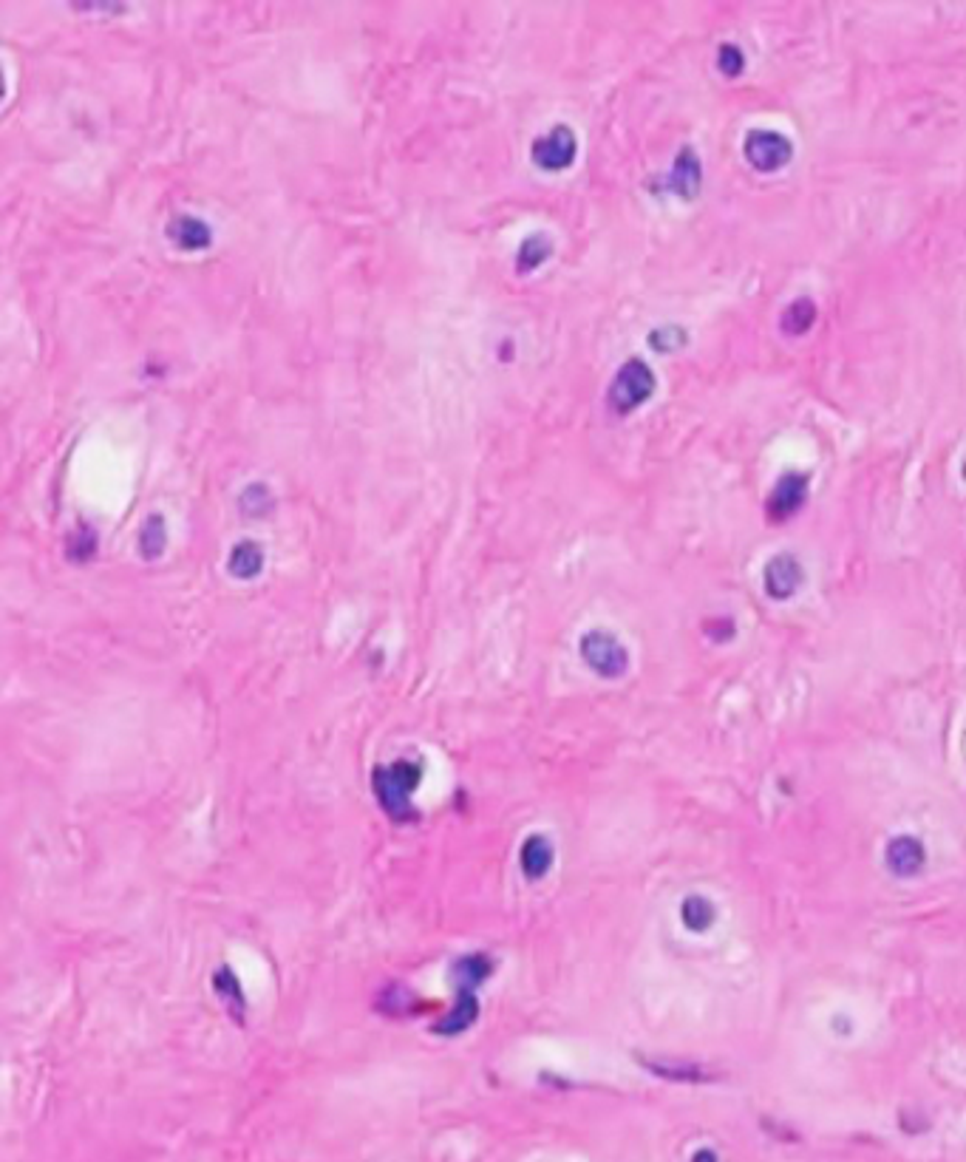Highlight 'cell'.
<instances>
[{"mask_svg": "<svg viewBox=\"0 0 966 1162\" xmlns=\"http://www.w3.org/2000/svg\"><path fill=\"white\" fill-rule=\"evenodd\" d=\"M94 547H97L94 533H91V530H80V533L71 536V542H68V556H71L74 562H85V559L94 556Z\"/></svg>", "mask_w": 966, "mask_h": 1162, "instance_id": "obj_22", "label": "cell"}, {"mask_svg": "<svg viewBox=\"0 0 966 1162\" xmlns=\"http://www.w3.org/2000/svg\"><path fill=\"white\" fill-rule=\"evenodd\" d=\"M578 652L584 658V664L593 669L598 678H624L629 669V652L627 647L607 630H590V633L581 635L578 641Z\"/></svg>", "mask_w": 966, "mask_h": 1162, "instance_id": "obj_3", "label": "cell"}, {"mask_svg": "<svg viewBox=\"0 0 966 1162\" xmlns=\"http://www.w3.org/2000/svg\"><path fill=\"white\" fill-rule=\"evenodd\" d=\"M479 1018V1001H476L474 992H459L457 1007L451 1009L440 1024H434L437 1035H462L465 1029H471L474 1021Z\"/></svg>", "mask_w": 966, "mask_h": 1162, "instance_id": "obj_13", "label": "cell"}, {"mask_svg": "<svg viewBox=\"0 0 966 1162\" xmlns=\"http://www.w3.org/2000/svg\"><path fill=\"white\" fill-rule=\"evenodd\" d=\"M802 584H805V570H802V564H799L794 553H777V556L768 559L763 570V587L771 599H794Z\"/></svg>", "mask_w": 966, "mask_h": 1162, "instance_id": "obj_7", "label": "cell"}, {"mask_svg": "<svg viewBox=\"0 0 966 1162\" xmlns=\"http://www.w3.org/2000/svg\"><path fill=\"white\" fill-rule=\"evenodd\" d=\"M553 859H556V848H553L550 837H544V834H530L519 848V865L530 882L544 879L553 868Z\"/></svg>", "mask_w": 966, "mask_h": 1162, "instance_id": "obj_10", "label": "cell"}, {"mask_svg": "<svg viewBox=\"0 0 966 1162\" xmlns=\"http://www.w3.org/2000/svg\"><path fill=\"white\" fill-rule=\"evenodd\" d=\"M168 545V533H165V522L162 516H148V522L139 530V550L145 559H159L165 553Z\"/></svg>", "mask_w": 966, "mask_h": 1162, "instance_id": "obj_19", "label": "cell"}, {"mask_svg": "<svg viewBox=\"0 0 966 1162\" xmlns=\"http://www.w3.org/2000/svg\"><path fill=\"white\" fill-rule=\"evenodd\" d=\"M227 567L236 579H255L264 570V550L255 542H238L227 559Z\"/></svg>", "mask_w": 966, "mask_h": 1162, "instance_id": "obj_17", "label": "cell"}, {"mask_svg": "<svg viewBox=\"0 0 966 1162\" xmlns=\"http://www.w3.org/2000/svg\"><path fill=\"white\" fill-rule=\"evenodd\" d=\"M714 919H717V907H714L712 899L697 896V893L683 899V905H680V922H683L686 930H692V933H706V930L714 924Z\"/></svg>", "mask_w": 966, "mask_h": 1162, "instance_id": "obj_15", "label": "cell"}, {"mask_svg": "<svg viewBox=\"0 0 966 1162\" xmlns=\"http://www.w3.org/2000/svg\"><path fill=\"white\" fill-rule=\"evenodd\" d=\"M686 343H689V332L678 324L658 326V329L649 332V346H652L655 352H663V355H666V352H678V349H683Z\"/></svg>", "mask_w": 966, "mask_h": 1162, "instance_id": "obj_20", "label": "cell"}, {"mask_svg": "<svg viewBox=\"0 0 966 1162\" xmlns=\"http://www.w3.org/2000/svg\"><path fill=\"white\" fill-rule=\"evenodd\" d=\"M420 780H423V766L414 760H394L389 766L374 769V797L391 820L408 822L417 817V808L411 803V797L420 786Z\"/></svg>", "mask_w": 966, "mask_h": 1162, "instance_id": "obj_1", "label": "cell"}, {"mask_svg": "<svg viewBox=\"0 0 966 1162\" xmlns=\"http://www.w3.org/2000/svg\"><path fill=\"white\" fill-rule=\"evenodd\" d=\"M658 389V380L655 372L646 366L641 358L627 360L618 375L610 383V406L618 414H632L635 409H641L646 400L655 394Z\"/></svg>", "mask_w": 966, "mask_h": 1162, "instance_id": "obj_2", "label": "cell"}, {"mask_svg": "<svg viewBox=\"0 0 966 1162\" xmlns=\"http://www.w3.org/2000/svg\"><path fill=\"white\" fill-rule=\"evenodd\" d=\"M576 154H578L576 134H573V128H567V125H556L550 134H544V137L536 139V142H533V151H530L533 162H536L542 171H564V168H570V165L576 162Z\"/></svg>", "mask_w": 966, "mask_h": 1162, "instance_id": "obj_6", "label": "cell"}, {"mask_svg": "<svg viewBox=\"0 0 966 1162\" xmlns=\"http://www.w3.org/2000/svg\"><path fill=\"white\" fill-rule=\"evenodd\" d=\"M213 990L219 995V1001L224 1004V1009L241 1024V1021H244V1012H247V998H244V990H241V981H238L236 973H233L230 967H219V970H216V975H213Z\"/></svg>", "mask_w": 966, "mask_h": 1162, "instance_id": "obj_12", "label": "cell"}, {"mask_svg": "<svg viewBox=\"0 0 966 1162\" xmlns=\"http://www.w3.org/2000/svg\"><path fill=\"white\" fill-rule=\"evenodd\" d=\"M553 256V241L547 239V236H530L527 241H522V247H519V261H516V270L519 273H530V270H536V267H542L547 258Z\"/></svg>", "mask_w": 966, "mask_h": 1162, "instance_id": "obj_18", "label": "cell"}, {"mask_svg": "<svg viewBox=\"0 0 966 1162\" xmlns=\"http://www.w3.org/2000/svg\"><path fill=\"white\" fill-rule=\"evenodd\" d=\"M816 324V304L811 298H797L791 301L788 307L782 309L780 315V329L791 338H799L805 332H811V326Z\"/></svg>", "mask_w": 966, "mask_h": 1162, "instance_id": "obj_16", "label": "cell"}, {"mask_svg": "<svg viewBox=\"0 0 966 1162\" xmlns=\"http://www.w3.org/2000/svg\"><path fill=\"white\" fill-rule=\"evenodd\" d=\"M717 69L729 80L740 77L746 71V54H743V49L734 46V43H720V49H717Z\"/></svg>", "mask_w": 966, "mask_h": 1162, "instance_id": "obj_21", "label": "cell"}, {"mask_svg": "<svg viewBox=\"0 0 966 1162\" xmlns=\"http://www.w3.org/2000/svg\"><path fill=\"white\" fill-rule=\"evenodd\" d=\"M168 236L179 250H187V253L207 250L210 241H213L210 227L204 222H199V219H193V216H176V219L168 224Z\"/></svg>", "mask_w": 966, "mask_h": 1162, "instance_id": "obj_11", "label": "cell"}, {"mask_svg": "<svg viewBox=\"0 0 966 1162\" xmlns=\"http://www.w3.org/2000/svg\"><path fill=\"white\" fill-rule=\"evenodd\" d=\"M927 862V851H924V842L913 834H901V837L890 839L887 848H884V865L887 871L899 879H913L921 873Z\"/></svg>", "mask_w": 966, "mask_h": 1162, "instance_id": "obj_9", "label": "cell"}, {"mask_svg": "<svg viewBox=\"0 0 966 1162\" xmlns=\"http://www.w3.org/2000/svg\"><path fill=\"white\" fill-rule=\"evenodd\" d=\"M808 491H811V477L808 474H799V471H788L777 479L774 491L765 499V513L771 522H785L791 516H797L802 511V505L808 502Z\"/></svg>", "mask_w": 966, "mask_h": 1162, "instance_id": "obj_5", "label": "cell"}, {"mask_svg": "<svg viewBox=\"0 0 966 1162\" xmlns=\"http://www.w3.org/2000/svg\"><path fill=\"white\" fill-rule=\"evenodd\" d=\"M746 162L760 173H774L794 159V142L771 128H751L743 139Z\"/></svg>", "mask_w": 966, "mask_h": 1162, "instance_id": "obj_4", "label": "cell"}, {"mask_svg": "<svg viewBox=\"0 0 966 1162\" xmlns=\"http://www.w3.org/2000/svg\"><path fill=\"white\" fill-rule=\"evenodd\" d=\"M703 188V165H700V156L692 145H683L675 156V165L672 171L663 176V190L678 196L683 202H692L697 199V193Z\"/></svg>", "mask_w": 966, "mask_h": 1162, "instance_id": "obj_8", "label": "cell"}, {"mask_svg": "<svg viewBox=\"0 0 966 1162\" xmlns=\"http://www.w3.org/2000/svg\"><path fill=\"white\" fill-rule=\"evenodd\" d=\"M454 984L459 992H474L482 981H488L493 973V961L485 953H474V956H462L454 964Z\"/></svg>", "mask_w": 966, "mask_h": 1162, "instance_id": "obj_14", "label": "cell"}, {"mask_svg": "<svg viewBox=\"0 0 966 1162\" xmlns=\"http://www.w3.org/2000/svg\"><path fill=\"white\" fill-rule=\"evenodd\" d=\"M692 1162H720L717 1160V1151L714 1148H700L692 1154Z\"/></svg>", "mask_w": 966, "mask_h": 1162, "instance_id": "obj_23", "label": "cell"}]
</instances>
